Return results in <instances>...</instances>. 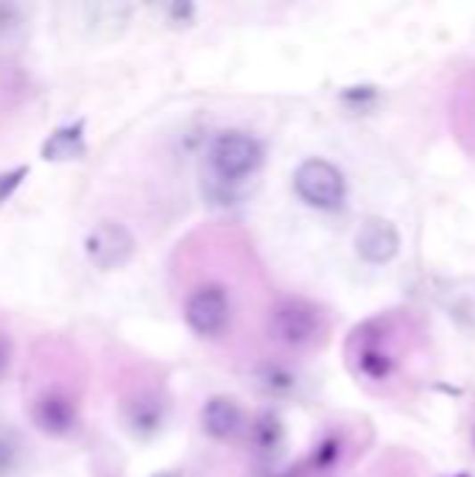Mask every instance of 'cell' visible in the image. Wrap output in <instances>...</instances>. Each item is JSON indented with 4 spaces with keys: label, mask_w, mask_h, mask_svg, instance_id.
Instances as JSON below:
<instances>
[{
    "label": "cell",
    "mask_w": 475,
    "mask_h": 477,
    "mask_svg": "<svg viewBox=\"0 0 475 477\" xmlns=\"http://www.w3.org/2000/svg\"><path fill=\"white\" fill-rule=\"evenodd\" d=\"M20 26H23V12H20V6L0 4V36L14 34Z\"/></svg>",
    "instance_id": "7c38bea8"
},
{
    "label": "cell",
    "mask_w": 475,
    "mask_h": 477,
    "mask_svg": "<svg viewBox=\"0 0 475 477\" xmlns=\"http://www.w3.org/2000/svg\"><path fill=\"white\" fill-rule=\"evenodd\" d=\"M356 248L366 263H389L400 248V235L389 221L372 218L358 230Z\"/></svg>",
    "instance_id": "8992f818"
},
{
    "label": "cell",
    "mask_w": 475,
    "mask_h": 477,
    "mask_svg": "<svg viewBox=\"0 0 475 477\" xmlns=\"http://www.w3.org/2000/svg\"><path fill=\"white\" fill-rule=\"evenodd\" d=\"M6 363H9V349H6V344H4V341H0V375H4Z\"/></svg>",
    "instance_id": "4fadbf2b"
},
{
    "label": "cell",
    "mask_w": 475,
    "mask_h": 477,
    "mask_svg": "<svg viewBox=\"0 0 475 477\" xmlns=\"http://www.w3.org/2000/svg\"><path fill=\"white\" fill-rule=\"evenodd\" d=\"M85 154V123L76 120L70 126H61L48 134V140L39 149V157L45 162H65V159H78Z\"/></svg>",
    "instance_id": "52a82bcc"
},
{
    "label": "cell",
    "mask_w": 475,
    "mask_h": 477,
    "mask_svg": "<svg viewBox=\"0 0 475 477\" xmlns=\"http://www.w3.org/2000/svg\"><path fill=\"white\" fill-rule=\"evenodd\" d=\"M29 419L39 433L51 435V439H61L76 427L78 413L68 393H61L59 388H45L31 400Z\"/></svg>",
    "instance_id": "5b68a950"
},
{
    "label": "cell",
    "mask_w": 475,
    "mask_h": 477,
    "mask_svg": "<svg viewBox=\"0 0 475 477\" xmlns=\"http://www.w3.org/2000/svg\"><path fill=\"white\" fill-rule=\"evenodd\" d=\"M314 310L307 307H297V304H288L277 310V319H274V333L277 338L288 341V344H307L314 341L316 333V321H314Z\"/></svg>",
    "instance_id": "ba28073f"
},
{
    "label": "cell",
    "mask_w": 475,
    "mask_h": 477,
    "mask_svg": "<svg viewBox=\"0 0 475 477\" xmlns=\"http://www.w3.org/2000/svg\"><path fill=\"white\" fill-rule=\"evenodd\" d=\"M210 165L224 179H243L260 165V145L250 134L226 132L213 142Z\"/></svg>",
    "instance_id": "3957f363"
},
{
    "label": "cell",
    "mask_w": 475,
    "mask_h": 477,
    "mask_svg": "<svg viewBox=\"0 0 475 477\" xmlns=\"http://www.w3.org/2000/svg\"><path fill=\"white\" fill-rule=\"evenodd\" d=\"M85 255L95 268H101V271H115V268H123L132 260L135 238L123 223L104 221L87 232Z\"/></svg>",
    "instance_id": "7a4b0ae2"
},
{
    "label": "cell",
    "mask_w": 475,
    "mask_h": 477,
    "mask_svg": "<svg viewBox=\"0 0 475 477\" xmlns=\"http://www.w3.org/2000/svg\"><path fill=\"white\" fill-rule=\"evenodd\" d=\"M154 477H179L176 472H160V474H154Z\"/></svg>",
    "instance_id": "5bb4252c"
},
{
    "label": "cell",
    "mask_w": 475,
    "mask_h": 477,
    "mask_svg": "<svg viewBox=\"0 0 475 477\" xmlns=\"http://www.w3.org/2000/svg\"><path fill=\"white\" fill-rule=\"evenodd\" d=\"M201 422L210 435L226 439V435H233L235 427L241 424V410L233 400H213V402H208V408H204Z\"/></svg>",
    "instance_id": "30bf717a"
},
{
    "label": "cell",
    "mask_w": 475,
    "mask_h": 477,
    "mask_svg": "<svg viewBox=\"0 0 475 477\" xmlns=\"http://www.w3.org/2000/svg\"><path fill=\"white\" fill-rule=\"evenodd\" d=\"M31 168L23 162V165H14V168H6V171H0V204H6L17 190H20V184H23L29 179Z\"/></svg>",
    "instance_id": "8fae6325"
},
{
    "label": "cell",
    "mask_w": 475,
    "mask_h": 477,
    "mask_svg": "<svg viewBox=\"0 0 475 477\" xmlns=\"http://www.w3.org/2000/svg\"><path fill=\"white\" fill-rule=\"evenodd\" d=\"M184 321H188L196 336L216 338L224 333L226 321H230V299L216 285L199 287L188 299V304H184Z\"/></svg>",
    "instance_id": "277c9868"
},
{
    "label": "cell",
    "mask_w": 475,
    "mask_h": 477,
    "mask_svg": "<svg viewBox=\"0 0 475 477\" xmlns=\"http://www.w3.org/2000/svg\"><path fill=\"white\" fill-rule=\"evenodd\" d=\"M294 190L299 198L319 210H336L344 201V179L327 159H307L294 174Z\"/></svg>",
    "instance_id": "6da1fadb"
},
{
    "label": "cell",
    "mask_w": 475,
    "mask_h": 477,
    "mask_svg": "<svg viewBox=\"0 0 475 477\" xmlns=\"http://www.w3.org/2000/svg\"><path fill=\"white\" fill-rule=\"evenodd\" d=\"M29 466V444L14 427L0 422V477H20Z\"/></svg>",
    "instance_id": "9c48e42d"
}]
</instances>
